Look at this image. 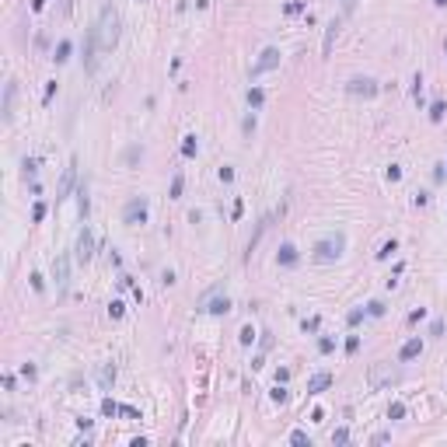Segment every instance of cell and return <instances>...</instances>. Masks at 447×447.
<instances>
[{
  "label": "cell",
  "mask_w": 447,
  "mask_h": 447,
  "mask_svg": "<svg viewBox=\"0 0 447 447\" xmlns=\"http://www.w3.org/2000/svg\"><path fill=\"white\" fill-rule=\"evenodd\" d=\"M391 381H398V367H391V364H377V367H371V384L374 388L391 384Z\"/></svg>",
  "instance_id": "obj_3"
},
{
  "label": "cell",
  "mask_w": 447,
  "mask_h": 447,
  "mask_svg": "<svg viewBox=\"0 0 447 447\" xmlns=\"http://www.w3.org/2000/svg\"><path fill=\"white\" fill-rule=\"evenodd\" d=\"M123 220H126V224H144V220H147V203H144V199H133V203H126V210H123Z\"/></svg>",
  "instance_id": "obj_6"
},
{
  "label": "cell",
  "mask_w": 447,
  "mask_h": 447,
  "mask_svg": "<svg viewBox=\"0 0 447 447\" xmlns=\"http://www.w3.org/2000/svg\"><path fill=\"white\" fill-rule=\"evenodd\" d=\"M74 175H77V161H70V168L63 171V182H60V189H56V203L67 199V192H70V185H74Z\"/></svg>",
  "instance_id": "obj_7"
},
{
  "label": "cell",
  "mask_w": 447,
  "mask_h": 447,
  "mask_svg": "<svg viewBox=\"0 0 447 447\" xmlns=\"http://www.w3.org/2000/svg\"><path fill=\"white\" fill-rule=\"evenodd\" d=\"M94 35H98L101 53H112L116 49V42H119V14H116V7H105L101 11V18L94 25Z\"/></svg>",
  "instance_id": "obj_1"
},
{
  "label": "cell",
  "mask_w": 447,
  "mask_h": 447,
  "mask_svg": "<svg viewBox=\"0 0 447 447\" xmlns=\"http://www.w3.org/2000/svg\"><path fill=\"white\" fill-rule=\"evenodd\" d=\"M91 255H94V234L84 227L77 238V262H91Z\"/></svg>",
  "instance_id": "obj_4"
},
{
  "label": "cell",
  "mask_w": 447,
  "mask_h": 447,
  "mask_svg": "<svg viewBox=\"0 0 447 447\" xmlns=\"http://www.w3.org/2000/svg\"><path fill=\"white\" fill-rule=\"evenodd\" d=\"M53 280H56L60 290H67V283H70V259H67V255H56V262H53Z\"/></svg>",
  "instance_id": "obj_5"
},
{
  "label": "cell",
  "mask_w": 447,
  "mask_h": 447,
  "mask_svg": "<svg viewBox=\"0 0 447 447\" xmlns=\"http://www.w3.org/2000/svg\"><path fill=\"white\" fill-rule=\"evenodd\" d=\"M14 119V80H7V87H4V123H11Z\"/></svg>",
  "instance_id": "obj_9"
},
{
  "label": "cell",
  "mask_w": 447,
  "mask_h": 447,
  "mask_svg": "<svg viewBox=\"0 0 447 447\" xmlns=\"http://www.w3.org/2000/svg\"><path fill=\"white\" fill-rule=\"evenodd\" d=\"M276 60H280V53H276V49H266V53H262V60H259V63L252 67V77H259V74H262V70H269V67H276Z\"/></svg>",
  "instance_id": "obj_8"
},
{
  "label": "cell",
  "mask_w": 447,
  "mask_h": 447,
  "mask_svg": "<svg viewBox=\"0 0 447 447\" xmlns=\"http://www.w3.org/2000/svg\"><path fill=\"white\" fill-rule=\"evenodd\" d=\"M67 53H70V42H60V46H56V63H63Z\"/></svg>",
  "instance_id": "obj_15"
},
{
  "label": "cell",
  "mask_w": 447,
  "mask_h": 447,
  "mask_svg": "<svg viewBox=\"0 0 447 447\" xmlns=\"http://www.w3.org/2000/svg\"><path fill=\"white\" fill-rule=\"evenodd\" d=\"M182 150H185V154H196V137H189V140H185V147H182Z\"/></svg>",
  "instance_id": "obj_20"
},
{
  "label": "cell",
  "mask_w": 447,
  "mask_h": 447,
  "mask_svg": "<svg viewBox=\"0 0 447 447\" xmlns=\"http://www.w3.org/2000/svg\"><path fill=\"white\" fill-rule=\"evenodd\" d=\"M343 234H328V238H321L318 245H314V259L318 262H332V259H339L343 255Z\"/></svg>",
  "instance_id": "obj_2"
},
{
  "label": "cell",
  "mask_w": 447,
  "mask_h": 447,
  "mask_svg": "<svg viewBox=\"0 0 447 447\" xmlns=\"http://www.w3.org/2000/svg\"><path fill=\"white\" fill-rule=\"evenodd\" d=\"M437 4H440V7H444V4H447V0H437Z\"/></svg>",
  "instance_id": "obj_21"
},
{
  "label": "cell",
  "mask_w": 447,
  "mask_h": 447,
  "mask_svg": "<svg viewBox=\"0 0 447 447\" xmlns=\"http://www.w3.org/2000/svg\"><path fill=\"white\" fill-rule=\"evenodd\" d=\"M350 91H353V94H374L377 87H374V80H360V77H357V80H350Z\"/></svg>",
  "instance_id": "obj_13"
},
{
  "label": "cell",
  "mask_w": 447,
  "mask_h": 447,
  "mask_svg": "<svg viewBox=\"0 0 447 447\" xmlns=\"http://www.w3.org/2000/svg\"><path fill=\"white\" fill-rule=\"evenodd\" d=\"M112 381H116V367H112V364H105V367L98 371V384H101V391H108V388H112Z\"/></svg>",
  "instance_id": "obj_12"
},
{
  "label": "cell",
  "mask_w": 447,
  "mask_h": 447,
  "mask_svg": "<svg viewBox=\"0 0 447 447\" xmlns=\"http://www.w3.org/2000/svg\"><path fill=\"white\" fill-rule=\"evenodd\" d=\"M332 39H336V21H332V25H328V35H325V53H328V49H332Z\"/></svg>",
  "instance_id": "obj_16"
},
{
  "label": "cell",
  "mask_w": 447,
  "mask_h": 447,
  "mask_svg": "<svg viewBox=\"0 0 447 447\" xmlns=\"http://www.w3.org/2000/svg\"><path fill=\"white\" fill-rule=\"evenodd\" d=\"M388 416H391V419H402V416H405V405H391Z\"/></svg>",
  "instance_id": "obj_17"
},
{
  "label": "cell",
  "mask_w": 447,
  "mask_h": 447,
  "mask_svg": "<svg viewBox=\"0 0 447 447\" xmlns=\"http://www.w3.org/2000/svg\"><path fill=\"white\" fill-rule=\"evenodd\" d=\"M248 101L252 105H262V91H248Z\"/></svg>",
  "instance_id": "obj_19"
},
{
  "label": "cell",
  "mask_w": 447,
  "mask_h": 447,
  "mask_svg": "<svg viewBox=\"0 0 447 447\" xmlns=\"http://www.w3.org/2000/svg\"><path fill=\"white\" fill-rule=\"evenodd\" d=\"M339 7H343V14H353V7H357V0H339Z\"/></svg>",
  "instance_id": "obj_18"
},
{
  "label": "cell",
  "mask_w": 447,
  "mask_h": 447,
  "mask_svg": "<svg viewBox=\"0 0 447 447\" xmlns=\"http://www.w3.org/2000/svg\"><path fill=\"white\" fill-rule=\"evenodd\" d=\"M280 262H287V266H294V262H297V255H294V245H283V248H280Z\"/></svg>",
  "instance_id": "obj_14"
},
{
  "label": "cell",
  "mask_w": 447,
  "mask_h": 447,
  "mask_svg": "<svg viewBox=\"0 0 447 447\" xmlns=\"http://www.w3.org/2000/svg\"><path fill=\"white\" fill-rule=\"evenodd\" d=\"M328 384H332V374H314V377L307 381V391H311V395H318V391H325Z\"/></svg>",
  "instance_id": "obj_10"
},
{
  "label": "cell",
  "mask_w": 447,
  "mask_h": 447,
  "mask_svg": "<svg viewBox=\"0 0 447 447\" xmlns=\"http://www.w3.org/2000/svg\"><path fill=\"white\" fill-rule=\"evenodd\" d=\"M419 353H423V343H419V339H412V343H405V346H402L398 360L405 364V360H412V357H419Z\"/></svg>",
  "instance_id": "obj_11"
}]
</instances>
